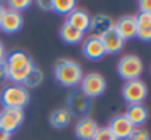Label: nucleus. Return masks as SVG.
Instances as JSON below:
<instances>
[{"mask_svg":"<svg viewBox=\"0 0 151 140\" xmlns=\"http://www.w3.org/2000/svg\"><path fill=\"white\" fill-rule=\"evenodd\" d=\"M147 96H148V86L144 80H139V79L129 80V82H125L122 88V98L129 105L142 104L147 99Z\"/></svg>","mask_w":151,"mask_h":140,"instance_id":"obj_5","label":"nucleus"},{"mask_svg":"<svg viewBox=\"0 0 151 140\" xmlns=\"http://www.w3.org/2000/svg\"><path fill=\"white\" fill-rule=\"evenodd\" d=\"M125 117L129 120V123L135 127L139 129L141 126H144L148 120V109L145 108V105L142 104H137V105H128V109L125 112Z\"/></svg>","mask_w":151,"mask_h":140,"instance_id":"obj_15","label":"nucleus"},{"mask_svg":"<svg viewBox=\"0 0 151 140\" xmlns=\"http://www.w3.org/2000/svg\"><path fill=\"white\" fill-rule=\"evenodd\" d=\"M24 118H25L24 109L3 108V111L0 112V130L12 134L22 126Z\"/></svg>","mask_w":151,"mask_h":140,"instance_id":"obj_7","label":"nucleus"},{"mask_svg":"<svg viewBox=\"0 0 151 140\" xmlns=\"http://www.w3.org/2000/svg\"><path fill=\"white\" fill-rule=\"evenodd\" d=\"M7 80V70H6V64H4V60L0 61V83Z\"/></svg>","mask_w":151,"mask_h":140,"instance_id":"obj_28","label":"nucleus"},{"mask_svg":"<svg viewBox=\"0 0 151 140\" xmlns=\"http://www.w3.org/2000/svg\"><path fill=\"white\" fill-rule=\"evenodd\" d=\"M138 7L141 13H151V0H141L138 1Z\"/></svg>","mask_w":151,"mask_h":140,"instance_id":"obj_27","label":"nucleus"},{"mask_svg":"<svg viewBox=\"0 0 151 140\" xmlns=\"http://www.w3.org/2000/svg\"><path fill=\"white\" fill-rule=\"evenodd\" d=\"M142 72H144V63L138 55L134 54L125 55L117 63V75L126 82L139 79Z\"/></svg>","mask_w":151,"mask_h":140,"instance_id":"obj_4","label":"nucleus"},{"mask_svg":"<svg viewBox=\"0 0 151 140\" xmlns=\"http://www.w3.org/2000/svg\"><path fill=\"white\" fill-rule=\"evenodd\" d=\"M24 25V18L21 13L13 12V10H6L1 21H0V29L6 34H15L18 31H21Z\"/></svg>","mask_w":151,"mask_h":140,"instance_id":"obj_13","label":"nucleus"},{"mask_svg":"<svg viewBox=\"0 0 151 140\" xmlns=\"http://www.w3.org/2000/svg\"><path fill=\"white\" fill-rule=\"evenodd\" d=\"M10 136H12V134H9V133L0 130V140H10Z\"/></svg>","mask_w":151,"mask_h":140,"instance_id":"obj_31","label":"nucleus"},{"mask_svg":"<svg viewBox=\"0 0 151 140\" xmlns=\"http://www.w3.org/2000/svg\"><path fill=\"white\" fill-rule=\"evenodd\" d=\"M111 29H114V21L109 15H97V16L91 18L90 31L93 32V35L103 37L107 32H110Z\"/></svg>","mask_w":151,"mask_h":140,"instance_id":"obj_16","label":"nucleus"},{"mask_svg":"<svg viewBox=\"0 0 151 140\" xmlns=\"http://www.w3.org/2000/svg\"><path fill=\"white\" fill-rule=\"evenodd\" d=\"M4 64L7 70V80H12L15 85H22L27 76L35 67L34 60L22 50L10 51L4 58Z\"/></svg>","mask_w":151,"mask_h":140,"instance_id":"obj_1","label":"nucleus"},{"mask_svg":"<svg viewBox=\"0 0 151 140\" xmlns=\"http://www.w3.org/2000/svg\"><path fill=\"white\" fill-rule=\"evenodd\" d=\"M7 6H9V10H13V12L19 13L21 10H25L29 6H32V1H29V0H9Z\"/></svg>","mask_w":151,"mask_h":140,"instance_id":"obj_22","label":"nucleus"},{"mask_svg":"<svg viewBox=\"0 0 151 140\" xmlns=\"http://www.w3.org/2000/svg\"><path fill=\"white\" fill-rule=\"evenodd\" d=\"M6 58V50H4V45H3V43L0 41V61H3Z\"/></svg>","mask_w":151,"mask_h":140,"instance_id":"obj_30","label":"nucleus"},{"mask_svg":"<svg viewBox=\"0 0 151 140\" xmlns=\"http://www.w3.org/2000/svg\"><path fill=\"white\" fill-rule=\"evenodd\" d=\"M54 76L56 80L66 88H75L81 85V80L84 77L81 66L69 58H62L54 66Z\"/></svg>","mask_w":151,"mask_h":140,"instance_id":"obj_2","label":"nucleus"},{"mask_svg":"<svg viewBox=\"0 0 151 140\" xmlns=\"http://www.w3.org/2000/svg\"><path fill=\"white\" fill-rule=\"evenodd\" d=\"M66 23H69L72 28H75L76 31L85 34L87 31H90V25H91V16L88 15L87 10L82 9H73L68 18H66Z\"/></svg>","mask_w":151,"mask_h":140,"instance_id":"obj_12","label":"nucleus"},{"mask_svg":"<svg viewBox=\"0 0 151 140\" xmlns=\"http://www.w3.org/2000/svg\"><path fill=\"white\" fill-rule=\"evenodd\" d=\"M0 102L4 108L24 109V107L29 102V92L22 85H7L0 92Z\"/></svg>","mask_w":151,"mask_h":140,"instance_id":"obj_3","label":"nucleus"},{"mask_svg":"<svg viewBox=\"0 0 151 140\" xmlns=\"http://www.w3.org/2000/svg\"><path fill=\"white\" fill-rule=\"evenodd\" d=\"M72 120V114L69 112L68 108H59L50 114V124L56 129H65L69 126Z\"/></svg>","mask_w":151,"mask_h":140,"instance_id":"obj_18","label":"nucleus"},{"mask_svg":"<svg viewBox=\"0 0 151 140\" xmlns=\"http://www.w3.org/2000/svg\"><path fill=\"white\" fill-rule=\"evenodd\" d=\"M60 38L63 40V43L73 45V44H78V43L82 41L84 34L79 32V31H76L75 28H72L69 23L65 22V23L62 25V28H60Z\"/></svg>","mask_w":151,"mask_h":140,"instance_id":"obj_19","label":"nucleus"},{"mask_svg":"<svg viewBox=\"0 0 151 140\" xmlns=\"http://www.w3.org/2000/svg\"><path fill=\"white\" fill-rule=\"evenodd\" d=\"M4 12H6V9H4V6H3V3H0V21H1V18H3V15H4Z\"/></svg>","mask_w":151,"mask_h":140,"instance_id":"obj_32","label":"nucleus"},{"mask_svg":"<svg viewBox=\"0 0 151 140\" xmlns=\"http://www.w3.org/2000/svg\"><path fill=\"white\" fill-rule=\"evenodd\" d=\"M93 140H117L113 133L109 130V127H99L96 136L93 137Z\"/></svg>","mask_w":151,"mask_h":140,"instance_id":"obj_23","label":"nucleus"},{"mask_svg":"<svg viewBox=\"0 0 151 140\" xmlns=\"http://www.w3.org/2000/svg\"><path fill=\"white\" fill-rule=\"evenodd\" d=\"M76 3L73 0H51V10L59 15H69L75 9Z\"/></svg>","mask_w":151,"mask_h":140,"instance_id":"obj_21","label":"nucleus"},{"mask_svg":"<svg viewBox=\"0 0 151 140\" xmlns=\"http://www.w3.org/2000/svg\"><path fill=\"white\" fill-rule=\"evenodd\" d=\"M43 80H44L43 72H41L38 67H34L32 72H31V73L27 76V79L24 80L22 86H24L25 89H34V88H38V86L43 83Z\"/></svg>","mask_w":151,"mask_h":140,"instance_id":"obj_20","label":"nucleus"},{"mask_svg":"<svg viewBox=\"0 0 151 140\" xmlns=\"http://www.w3.org/2000/svg\"><path fill=\"white\" fill-rule=\"evenodd\" d=\"M109 130L113 133V136L117 140H128L129 136L132 134V131L135 130V127L129 123V120L125 117V114L116 115L111 118L110 124H109Z\"/></svg>","mask_w":151,"mask_h":140,"instance_id":"obj_9","label":"nucleus"},{"mask_svg":"<svg viewBox=\"0 0 151 140\" xmlns=\"http://www.w3.org/2000/svg\"><path fill=\"white\" fill-rule=\"evenodd\" d=\"M128 140H151L150 133L145 129H135Z\"/></svg>","mask_w":151,"mask_h":140,"instance_id":"obj_25","label":"nucleus"},{"mask_svg":"<svg viewBox=\"0 0 151 140\" xmlns=\"http://www.w3.org/2000/svg\"><path fill=\"white\" fill-rule=\"evenodd\" d=\"M69 112L73 115H82V117H88V112L91 111V99L84 95L81 91H73L69 93L68 96V107Z\"/></svg>","mask_w":151,"mask_h":140,"instance_id":"obj_8","label":"nucleus"},{"mask_svg":"<svg viewBox=\"0 0 151 140\" xmlns=\"http://www.w3.org/2000/svg\"><path fill=\"white\" fill-rule=\"evenodd\" d=\"M101 40H103V44L106 48V54H117L122 51V48L125 45V41L120 38V35L114 29H111L110 32L103 35Z\"/></svg>","mask_w":151,"mask_h":140,"instance_id":"obj_17","label":"nucleus"},{"mask_svg":"<svg viewBox=\"0 0 151 140\" xmlns=\"http://www.w3.org/2000/svg\"><path fill=\"white\" fill-rule=\"evenodd\" d=\"M106 88H107L106 79L100 73H88L81 80V92L87 95L90 99L103 95L106 92Z\"/></svg>","mask_w":151,"mask_h":140,"instance_id":"obj_6","label":"nucleus"},{"mask_svg":"<svg viewBox=\"0 0 151 140\" xmlns=\"http://www.w3.org/2000/svg\"><path fill=\"white\" fill-rule=\"evenodd\" d=\"M82 54L88 60H100L106 55V48L101 37L90 35L82 44Z\"/></svg>","mask_w":151,"mask_h":140,"instance_id":"obj_11","label":"nucleus"},{"mask_svg":"<svg viewBox=\"0 0 151 140\" xmlns=\"http://www.w3.org/2000/svg\"><path fill=\"white\" fill-rule=\"evenodd\" d=\"M137 38H139L141 41L150 43L151 41V26L150 28H141V29H138V32H137Z\"/></svg>","mask_w":151,"mask_h":140,"instance_id":"obj_26","label":"nucleus"},{"mask_svg":"<svg viewBox=\"0 0 151 140\" xmlns=\"http://www.w3.org/2000/svg\"><path fill=\"white\" fill-rule=\"evenodd\" d=\"M114 31L120 35V38L123 41L135 38L137 32H138V25H137V18L132 15H126L119 18L114 22Z\"/></svg>","mask_w":151,"mask_h":140,"instance_id":"obj_10","label":"nucleus"},{"mask_svg":"<svg viewBox=\"0 0 151 140\" xmlns=\"http://www.w3.org/2000/svg\"><path fill=\"white\" fill-rule=\"evenodd\" d=\"M137 25H138V29L141 28H150L151 26V13H138L137 16Z\"/></svg>","mask_w":151,"mask_h":140,"instance_id":"obj_24","label":"nucleus"},{"mask_svg":"<svg viewBox=\"0 0 151 140\" xmlns=\"http://www.w3.org/2000/svg\"><path fill=\"white\" fill-rule=\"evenodd\" d=\"M37 6L44 10H51V0L50 1H37Z\"/></svg>","mask_w":151,"mask_h":140,"instance_id":"obj_29","label":"nucleus"},{"mask_svg":"<svg viewBox=\"0 0 151 140\" xmlns=\"http://www.w3.org/2000/svg\"><path fill=\"white\" fill-rule=\"evenodd\" d=\"M99 130V124L91 117H82L75 126V136L81 140H93Z\"/></svg>","mask_w":151,"mask_h":140,"instance_id":"obj_14","label":"nucleus"}]
</instances>
